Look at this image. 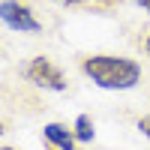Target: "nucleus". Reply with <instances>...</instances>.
<instances>
[{"label": "nucleus", "instance_id": "obj_6", "mask_svg": "<svg viewBox=\"0 0 150 150\" xmlns=\"http://www.w3.org/2000/svg\"><path fill=\"white\" fill-rule=\"evenodd\" d=\"M138 129H141L144 138H150V117H141V120H138Z\"/></svg>", "mask_w": 150, "mask_h": 150}, {"label": "nucleus", "instance_id": "obj_10", "mask_svg": "<svg viewBox=\"0 0 150 150\" xmlns=\"http://www.w3.org/2000/svg\"><path fill=\"white\" fill-rule=\"evenodd\" d=\"M3 150H15V147H9V144H6V147H3Z\"/></svg>", "mask_w": 150, "mask_h": 150}, {"label": "nucleus", "instance_id": "obj_2", "mask_svg": "<svg viewBox=\"0 0 150 150\" xmlns=\"http://www.w3.org/2000/svg\"><path fill=\"white\" fill-rule=\"evenodd\" d=\"M24 75H27V81H33L36 87H45V90H66V78L63 72H60L48 57H33L27 66H24Z\"/></svg>", "mask_w": 150, "mask_h": 150}, {"label": "nucleus", "instance_id": "obj_1", "mask_svg": "<svg viewBox=\"0 0 150 150\" xmlns=\"http://www.w3.org/2000/svg\"><path fill=\"white\" fill-rule=\"evenodd\" d=\"M84 75L102 90H132L141 81V66L132 57H114V54H93L81 63Z\"/></svg>", "mask_w": 150, "mask_h": 150}, {"label": "nucleus", "instance_id": "obj_3", "mask_svg": "<svg viewBox=\"0 0 150 150\" xmlns=\"http://www.w3.org/2000/svg\"><path fill=\"white\" fill-rule=\"evenodd\" d=\"M0 18H3L6 27L18 30V33H39L42 24L33 18V9L27 3H18V0H3L0 6Z\"/></svg>", "mask_w": 150, "mask_h": 150}, {"label": "nucleus", "instance_id": "obj_8", "mask_svg": "<svg viewBox=\"0 0 150 150\" xmlns=\"http://www.w3.org/2000/svg\"><path fill=\"white\" fill-rule=\"evenodd\" d=\"M144 51H147V54H150V36H147V42H144Z\"/></svg>", "mask_w": 150, "mask_h": 150}, {"label": "nucleus", "instance_id": "obj_5", "mask_svg": "<svg viewBox=\"0 0 150 150\" xmlns=\"http://www.w3.org/2000/svg\"><path fill=\"white\" fill-rule=\"evenodd\" d=\"M75 138L78 141H93V120L87 117V114H78L75 117Z\"/></svg>", "mask_w": 150, "mask_h": 150}, {"label": "nucleus", "instance_id": "obj_7", "mask_svg": "<svg viewBox=\"0 0 150 150\" xmlns=\"http://www.w3.org/2000/svg\"><path fill=\"white\" fill-rule=\"evenodd\" d=\"M135 3H138L141 9H147V12H150V0H135Z\"/></svg>", "mask_w": 150, "mask_h": 150}, {"label": "nucleus", "instance_id": "obj_9", "mask_svg": "<svg viewBox=\"0 0 150 150\" xmlns=\"http://www.w3.org/2000/svg\"><path fill=\"white\" fill-rule=\"evenodd\" d=\"M60 3H78V0H60Z\"/></svg>", "mask_w": 150, "mask_h": 150}, {"label": "nucleus", "instance_id": "obj_4", "mask_svg": "<svg viewBox=\"0 0 150 150\" xmlns=\"http://www.w3.org/2000/svg\"><path fill=\"white\" fill-rule=\"evenodd\" d=\"M42 138L48 141V144H54V147H60V150H75V132L69 129V126H63V123H48V126L42 129Z\"/></svg>", "mask_w": 150, "mask_h": 150}]
</instances>
